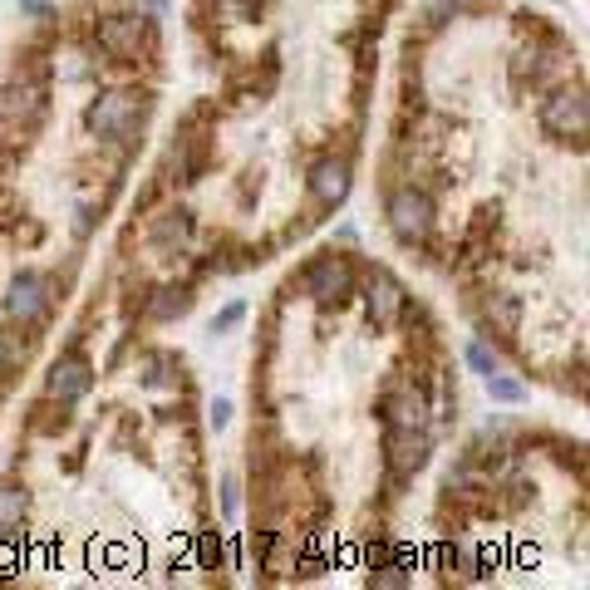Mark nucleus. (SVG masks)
<instances>
[{"label":"nucleus","instance_id":"3","mask_svg":"<svg viewBox=\"0 0 590 590\" xmlns=\"http://www.w3.org/2000/svg\"><path fill=\"white\" fill-rule=\"evenodd\" d=\"M300 291L310 295V300H320V305H340L345 295H354L350 261H345V256H320V261H310L305 276H300Z\"/></svg>","mask_w":590,"mask_h":590},{"label":"nucleus","instance_id":"13","mask_svg":"<svg viewBox=\"0 0 590 590\" xmlns=\"http://www.w3.org/2000/svg\"><path fill=\"white\" fill-rule=\"evenodd\" d=\"M384 409H389V428H428V404L418 394H409V389L394 394Z\"/></svg>","mask_w":590,"mask_h":590},{"label":"nucleus","instance_id":"10","mask_svg":"<svg viewBox=\"0 0 590 590\" xmlns=\"http://www.w3.org/2000/svg\"><path fill=\"white\" fill-rule=\"evenodd\" d=\"M310 197L320 207H340L350 197V163L345 158H320L310 168Z\"/></svg>","mask_w":590,"mask_h":590},{"label":"nucleus","instance_id":"22","mask_svg":"<svg viewBox=\"0 0 590 590\" xmlns=\"http://www.w3.org/2000/svg\"><path fill=\"white\" fill-rule=\"evenodd\" d=\"M207 423H212V428H227V423H232V404H227V399H217V404H212V413H207Z\"/></svg>","mask_w":590,"mask_h":590},{"label":"nucleus","instance_id":"11","mask_svg":"<svg viewBox=\"0 0 590 590\" xmlns=\"http://www.w3.org/2000/svg\"><path fill=\"white\" fill-rule=\"evenodd\" d=\"M35 114H40V89H35L30 79L10 84V89H5V99H0V118H5V123H15V118H20V123H30Z\"/></svg>","mask_w":590,"mask_h":590},{"label":"nucleus","instance_id":"2","mask_svg":"<svg viewBox=\"0 0 590 590\" xmlns=\"http://www.w3.org/2000/svg\"><path fill=\"white\" fill-rule=\"evenodd\" d=\"M389 227L409 246L413 241H428V232H433V197L423 187H399L389 197Z\"/></svg>","mask_w":590,"mask_h":590},{"label":"nucleus","instance_id":"16","mask_svg":"<svg viewBox=\"0 0 590 590\" xmlns=\"http://www.w3.org/2000/svg\"><path fill=\"white\" fill-rule=\"evenodd\" d=\"M163 300H153V320H173L187 310V291H158Z\"/></svg>","mask_w":590,"mask_h":590},{"label":"nucleus","instance_id":"14","mask_svg":"<svg viewBox=\"0 0 590 590\" xmlns=\"http://www.w3.org/2000/svg\"><path fill=\"white\" fill-rule=\"evenodd\" d=\"M20 517H25V492L20 487H0V536L20 527Z\"/></svg>","mask_w":590,"mask_h":590},{"label":"nucleus","instance_id":"18","mask_svg":"<svg viewBox=\"0 0 590 590\" xmlns=\"http://www.w3.org/2000/svg\"><path fill=\"white\" fill-rule=\"evenodd\" d=\"M374 581H379V586H409L413 576H409V571H404V566H384V571H379Z\"/></svg>","mask_w":590,"mask_h":590},{"label":"nucleus","instance_id":"17","mask_svg":"<svg viewBox=\"0 0 590 590\" xmlns=\"http://www.w3.org/2000/svg\"><path fill=\"white\" fill-rule=\"evenodd\" d=\"M468 364L477 369V374H497V350H487L482 340H472V345H468Z\"/></svg>","mask_w":590,"mask_h":590},{"label":"nucleus","instance_id":"12","mask_svg":"<svg viewBox=\"0 0 590 590\" xmlns=\"http://www.w3.org/2000/svg\"><path fill=\"white\" fill-rule=\"evenodd\" d=\"M482 310H487V320H492L497 335H517V325H522V300H517V295H507V291L487 295Z\"/></svg>","mask_w":590,"mask_h":590},{"label":"nucleus","instance_id":"19","mask_svg":"<svg viewBox=\"0 0 590 590\" xmlns=\"http://www.w3.org/2000/svg\"><path fill=\"white\" fill-rule=\"evenodd\" d=\"M10 364H15V340L0 330V384H5V374H10Z\"/></svg>","mask_w":590,"mask_h":590},{"label":"nucleus","instance_id":"15","mask_svg":"<svg viewBox=\"0 0 590 590\" xmlns=\"http://www.w3.org/2000/svg\"><path fill=\"white\" fill-rule=\"evenodd\" d=\"M487 394H492L497 404H522V399H527V389H522L517 379H497V374H487Z\"/></svg>","mask_w":590,"mask_h":590},{"label":"nucleus","instance_id":"7","mask_svg":"<svg viewBox=\"0 0 590 590\" xmlns=\"http://www.w3.org/2000/svg\"><path fill=\"white\" fill-rule=\"evenodd\" d=\"M45 310H50V281H45V276L25 271V276L10 281V291H5V315H10V320L30 325V320H40Z\"/></svg>","mask_w":590,"mask_h":590},{"label":"nucleus","instance_id":"20","mask_svg":"<svg viewBox=\"0 0 590 590\" xmlns=\"http://www.w3.org/2000/svg\"><path fill=\"white\" fill-rule=\"evenodd\" d=\"M197 556H202V566H212V561L222 556V541H217V536L207 531V536H202V546H197Z\"/></svg>","mask_w":590,"mask_h":590},{"label":"nucleus","instance_id":"23","mask_svg":"<svg viewBox=\"0 0 590 590\" xmlns=\"http://www.w3.org/2000/svg\"><path fill=\"white\" fill-rule=\"evenodd\" d=\"M20 5H25L30 15H50V0H20Z\"/></svg>","mask_w":590,"mask_h":590},{"label":"nucleus","instance_id":"4","mask_svg":"<svg viewBox=\"0 0 590 590\" xmlns=\"http://www.w3.org/2000/svg\"><path fill=\"white\" fill-rule=\"evenodd\" d=\"M138 118H143V99L128 94V89H114V94H104L89 109V133H99V138H128L138 128Z\"/></svg>","mask_w":590,"mask_h":590},{"label":"nucleus","instance_id":"21","mask_svg":"<svg viewBox=\"0 0 590 590\" xmlns=\"http://www.w3.org/2000/svg\"><path fill=\"white\" fill-rule=\"evenodd\" d=\"M241 315H246V305H227V310H222V315L212 320V330H232V325L241 320Z\"/></svg>","mask_w":590,"mask_h":590},{"label":"nucleus","instance_id":"8","mask_svg":"<svg viewBox=\"0 0 590 590\" xmlns=\"http://www.w3.org/2000/svg\"><path fill=\"white\" fill-rule=\"evenodd\" d=\"M384 453H389L394 477H413L428 463V428H389L384 433Z\"/></svg>","mask_w":590,"mask_h":590},{"label":"nucleus","instance_id":"9","mask_svg":"<svg viewBox=\"0 0 590 590\" xmlns=\"http://www.w3.org/2000/svg\"><path fill=\"white\" fill-rule=\"evenodd\" d=\"M89 389H94V369H89V359L69 354V359H59L55 369H50V399H59V404H79Z\"/></svg>","mask_w":590,"mask_h":590},{"label":"nucleus","instance_id":"5","mask_svg":"<svg viewBox=\"0 0 590 590\" xmlns=\"http://www.w3.org/2000/svg\"><path fill=\"white\" fill-rule=\"evenodd\" d=\"M99 50L109 59L138 64V55L148 50V20H138V15H109L99 25Z\"/></svg>","mask_w":590,"mask_h":590},{"label":"nucleus","instance_id":"6","mask_svg":"<svg viewBox=\"0 0 590 590\" xmlns=\"http://www.w3.org/2000/svg\"><path fill=\"white\" fill-rule=\"evenodd\" d=\"M364 305H369V320H374L379 330H394V325H399V315H404V286H399L384 266H374V271H369Z\"/></svg>","mask_w":590,"mask_h":590},{"label":"nucleus","instance_id":"1","mask_svg":"<svg viewBox=\"0 0 590 590\" xmlns=\"http://www.w3.org/2000/svg\"><path fill=\"white\" fill-rule=\"evenodd\" d=\"M541 128L551 138H566V143H581L590 128V104H586V89L581 84H566L556 89L546 104H541Z\"/></svg>","mask_w":590,"mask_h":590}]
</instances>
